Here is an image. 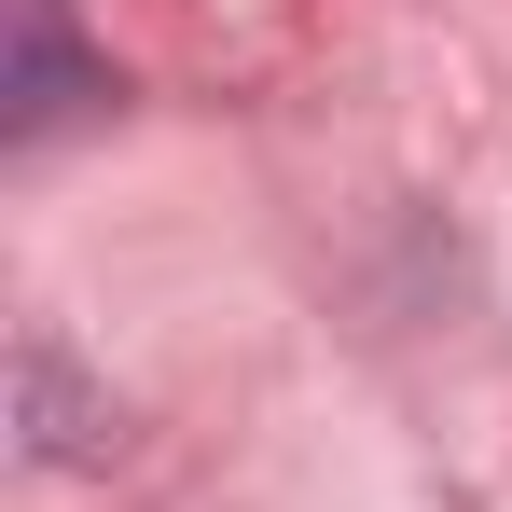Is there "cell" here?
Wrapping results in <instances>:
<instances>
[{
    "mask_svg": "<svg viewBox=\"0 0 512 512\" xmlns=\"http://www.w3.org/2000/svg\"><path fill=\"white\" fill-rule=\"evenodd\" d=\"M14 139H42V125H70L84 97H111V70H97L84 42H70V0H14Z\"/></svg>",
    "mask_w": 512,
    "mask_h": 512,
    "instance_id": "1",
    "label": "cell"
}]
</instances>
